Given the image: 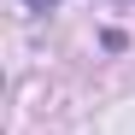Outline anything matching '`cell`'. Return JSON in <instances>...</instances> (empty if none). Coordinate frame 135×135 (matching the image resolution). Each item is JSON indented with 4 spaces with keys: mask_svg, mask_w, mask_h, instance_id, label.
<instances>
[{
    "mask_svg": "<svg viewBox=\"0 0 135 135\" xmlns=\"http://www.w3.org/2000/svg\"><path fill=\"white\" fill-rule=\"evenodd\" d=\"M30 6H53V0H30Z\"/></svg>",
    "mask_w": 135,
    "mask_h": 135,
    "instance_id": "1",
    "label": "cell"
}]
</instances>
